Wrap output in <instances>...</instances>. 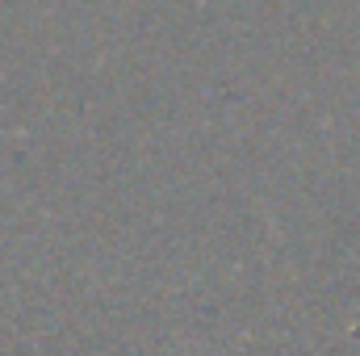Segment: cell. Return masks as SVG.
<instances>
[{"mask_svg":"<svg viewBox=\"0 0 360 356\" xmlns=\"http://www.w3.org/2000/svg\"><path fill=\"white\" fill-rule=\"evenodd\" d=\"M4 134H8V130H0V139H4Z\"/></svg>","mask_w":360,"mask_h":356,"instance_id":"1","label":"cell"}]
</instances>
